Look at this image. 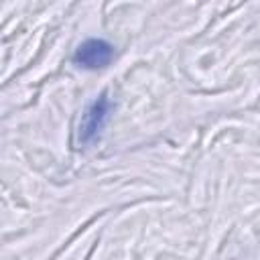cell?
I'll return each mask as SVG.
<instances>
[{"mask_svg":"<svg viewBox=\"0 0 260 260\" xmlns=\"http://www.w3.org/2000/svg\"><path fill=\"white\" fill-rule=\"evenodd\" d=\"M110 112H112V102L106 93H102L100 98H95L83 112L81 120H79V142L81 144H89L91 140H95L102 132V128L108 124V118H110Z\"/></svg>","mask_w":260,"mask_h":260,"instance_id":"6da1fadb","label":"cell"},{"mask_svg":"<svg viewBox=\"0 0 260 260\" xmlns=\"http://www.w3.org/2000/svg\"><path fill=\"white\" fill-rule=\"evenodd\" d=\"M114 59V45H110L104 39H87L83 41L73 55L75 65L83 69H104Z\"/></svg>","mask_w":260,"mask_h":260,"instance_id":"7a4b0ae2","label":"cell"}]
</instances>
